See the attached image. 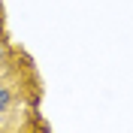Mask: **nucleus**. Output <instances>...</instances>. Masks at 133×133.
<instances>
[{"mask_svg":"<svg viewBox=\"0 0 133 133\" xmlns=\"http://www.w3.org/2000/svg\"><path fill=\"white\" fill-rule=\"evenodd\" d=\"M15 106V88L12 85H0V115H6Z\"/></svg>","mask_w":133,"mask_h":133,"instance_id":"nucleus-1","label":"nucleus"},{"mask_svg":"<svg viewBox=\"0 0 133 133\" xmlns=\"http://www.w3.org/2000/svg\"><path fill=\"white\" fill-rule=\"evenodd\" d=\"M0 130H3V121H0Z\"/></svg>","mask_w":133,"mask_h":133,"instance_id":"nucleus-2","label":"nucleus"}]
</instances>
